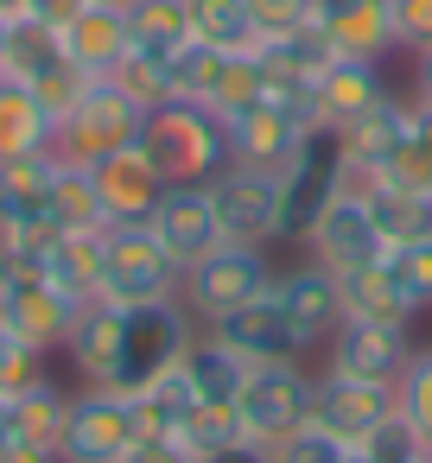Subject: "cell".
I'll use <instances>...</instances> for the list:
<instances>
[{"mask_svg":"<svg viewBox=\"0 0 432 463\" xmlns=\"http://www.w3.org/2000/svg\"><path fill=\"white\" fill-rule=\"evenodd\" d=\"M140 146L147 159L159 165L166 184H210L235 165V146H229V121L204 102H166V109H147V128H140Z\"/></svg>","mask_w":432,"mask_h":463,"instance_id":"cell-1","label":"cell"},{"mask_svg":"<svg viewBox=\"0 0 432 463\" xmlns=\"http://www.w3.org/2000/svg\"><path fill=\"white\" fill-rule=\"evenodd\" d=\"M274 178H280V241H305V235H312V222L331 210V197H337V191H343V178H350L343 134H337L331 121L305 128V134H299V146H293V159H286Z\"/></svg>","mask_w":432,"mask_h":463,"instance_id":"cell-2","label":"cell"},{"mask_svg":"<svg viewBox=\"0 0 432 463\" xmlns=\"http://www.w3.org/2000/svg\"><path fill=\"white\" fill-rule=\"evenodd\" d=\"M197 336V317L185 311V298H153L134 305L121 317V362H115V393H147L153 381H166L185 349Z\"/></svg>","mask_w":432,"mask_h":463,"instance_id":"cell-3","label":"cell"},{"mask_svg":"<svg viewBox=\"0 0 432 463\" xmlns=\"http://www.w3.org/2000/svg\"><path fill=\"white\" fill-rule=\"evenodd\" d=\"M185 292V267L159 248V235L147 222H115L102 229V292L109 305L134 311V305H153V298H178Z\"/></svg>","mask_w":432,"mask_h":463,"instance_id":"cell-4","label":"cell"},{"mask_svg":"<svg viewBox=\"0 0 432 463\" xmlns=\"http://www.w3.org/2000/svg\"><path fill=\"white\" fill-rule=\"evenodd\" d=\"M140 128H147V109H140L134 96H121L109 77H96V83L77 96V109L58 115L52 153H58L64 165H96V159L121 153V146H134Z\"/></svg>","mask_w":432,"mask_h":463,"instance_id":"cell-5","label":"cell"},{"mask_svg":"<svg viewBox=\"0 0 432 463\" xmlns=\"http://www.w3.org/2000/svg\"><path fill=\"white\" fill-rule=\"evenodd\" d=\"M261 292H274V260H267V248L216 241L204 260L185 267V292H178V298H185V311H191L197 330H204V324L242 311V305L261 298Z\"/></svg>","mask_w":432,"mask_h":463,"instance_id":"cell-6","label":"cell"},{"mask_svg":"<svg viewBox=\"0 0 432 463\" xmlns=\"http://www.w3.org/2000/svg\"><path fill=\"white\" fill-rule=\"evenodd\" d=\"M318 128V102L312 90H267L261 102H248L242 115H229V146H235V165H261V172H280L299 146V134Z\"/></svg>","mask_w":432,"mask_h":463,"instance_id":"cell-7","label":"cell"},{"mask_svg":"<svg viewBox=\"0 0 432 463\" xmlns=\"http://www.w3.org/2000/svg\"><path fill=\"white\" fill-rule=\"evenodd\" d=\"M235 419L248 444H280L312 419V374L305 362H254L242 393H235Z\"/></svg>","mask_w":432,"mask_h":463,"instance_id":"cell-8","label":"cell"},{"mask_svg":"<svg viewBox=\"0 0 432 463\" xmlns=\"http://www.w3.org/2000/svg\"><path fill=\"white\" fill-rule=\"evenodd\" d=\"M140 425H134V393L115 387H77L71 393V419H64V444L58 463H121L134 450Z\"/></svg>","mask_w":432,"mask_h":463,"instance_id":"cell-9","label":"cell"},{"mask_svg":"<svg viewBox=\"0 0 432 463\" xmlns=\"http://www.w3.org/2000/svg\"><path fill=\"white\" fill-rule=\"evenodd\" d=\"M299 248H305L318 267H331V273H350V267L388 260V235H381V222H375V210H369V191L343 184V191L331 197V210L312 222V235H305Z\"/></svg>","mask_w":432,"mask_h":463,"instance_id":"cell-10","label":"cell"},{"mask_svg":"<svg viewBox=\"0 0 432 463\" xmlns=\"http://www.w3.org/2000/svg\"><path fill=\"white\" fill-rule=\"evenodd\" d=\"M388 419H394V387H381V381H350V374H337V368L312 374V419H305L312 431H324V438L362 450L369 431L388 425Z\"/></svg>","mask_w":432,"mask_h":463,"instance_id":"cell-11","label":"cell"},{"mask_svg":"<svg viewBox=\"0 0 432 463\" xmlns=\"http://www.w3.org/2000/svg\"><path fill=\"white\" fill-rule=\"evenodd\" d=\"M216 197V229L223 241L242 248H274L280 241V178L261 165H229L223 178H210Z\"/></svg>","mask_w":432,"mask_h":463,"instance_id":"cell-12","label":"cell"},{"mask_svg":"<svg viewBox=\"0 0 432 463\" xmlns=\"http://www.w3.org/2000/svg\"><path fill=\"white\" fill-rule=\"evenodd\" d=\"M77 298H64L45 273H0V330L33 343L39 355H58L71 336Z\"/></svg>","mask_w":432,"mask_h":463,"instance_id":"cell-13","label":"cell"},{"mask_svg":"<svg viewBox=\"0 0 432 463\" xmlns=\"http://www.w3.org/2000/svg\"><path fill=\"white\" fill-rule=\"evenodd\" d=\"M147 229L159 235V248H166L178 267L204 260V254L223 241L210 184H166V191H159V203H153V216H147Z\"/></svg>","mask_w":432,"mask_h":463,"instance_id":"cell-14","label":"cell"},{"mask_svg":"<svg viewBox=\"0 0 432 463\" xmlns=\"http://www.w3.org/2000/svg\"><path fill=\"white\" fill-rule=\"evenodd\" d=\"M324 349H331V368H337V374L394 387V381H400V368H407V355H413V336H407V324L343 317V324H337V336H331Z\"/></svg>","mask_w":432,"mask_h":463,"instance_id":"cell-15","label":"cell"},{"mask_svg":"<svg viewBox=\"0 0 432 463\" xmlns=\"http://www.w3.org/2000/svg\"><path fill=\"white\" fill-rule=\"evenodd\" d=\"M274 298H280V311H286V324L299 330V343H305V349L331 343V336H337V324H343V286H337V273H331V267H318V260L274 273Z\"/></svg>","mask_w":432,"mask_h":463,"instance_id":"cell-16","label":"cell"},{"mask_svg":"<svg viewBox=\"0 0 432 463\" xmlns=\"http://www.w3.org/2000/svg\"><path fill=\"white\" fill-rule=\"evenodd\" d=\"M90 178H96V197H102L109 229H115V222H147L153 203H159V191H166V178H159V165L147 159L140 140L121 146V153H109V159H96Z\"/></svg>","mask_w":432,"mask_h":463,"instance_id":"cell-17","label":"cell"},{"mask_svg":"<svg viewBox=\"0 0 432 463\" xmlns=\"http://www.w3.org/2000/svg\"><path fill=\"white\" fill-rule=\"evenodd\" d=\"M204 330L223 336L248 368H254V362H299V355H305V343H299V330L286 324V311H280L274 292L248 298L242 311H229V317H216V324H204Z\"/></svg>","mask_w":432,"mask_h":463,"instance_id":"cell-18","label":"cell"},{"mask_svg":"<svg viewBox=\"0 0 432 463\" xmlns=\"http://www.w3.org/2000/svg\"><path fill=\"white\" fill-rule=\"evenodd\" d=\"M318 33L337 58H394V0H318Z\"/></svg>","mask_w":432,"mask_h":463,"instance_id":"cell-19","label":"cell"},{"mask_svg":"<svg viewBox=\"0 0 432 463\" xmlns=\"http://www.w3.org/2000/svg\"><path fill=\"white\" fill-rule=\"evenodd\" d=\"M121 305H109V298H90V305H77V317H71V336H64V362L77 368V381L83 387H115V362H121Z\"/></svg>","mask_w":432,"mask_h":463,"instance_id":"cell-20","label":"cell"},{"mask_svg":"<svg viewBox=\"0 0 432 463\" xmlns=\"http://www.w3.org/2000/svg\"><path fill=\"white\" fill-rule=\"evenodd\" d=\"M394 90H388V77H381V64H369V58H337L318 83H312V102H318V121H331V128H350L356 115H369V109H381Z\"/></svg>","mask_w":432,"mask_h":463,"instance_id":"cell-21","label":"cell"},{"mask_svg":"<svg viewBox=\"0 0 432 463\" xmlns=\"http://www.w3.org/2000/svg\"><path fill=\"white\" fill-rule=\"evenodd\" d=\"M134 52V33H128V7H83L71 26H64V58L90 77H115V64Z\"/></svg>","mask_w":432,"mask_h":463,"instance_id":"cell-22","label":"cell"},{"mask_svg":"<svg viewBox=\"0 0 432 463\" xmlns=\"http://www.w3.org/2000/svg\"><path fill=\"white\" fill-rule=\"evenodd\" d=\"M52 178H58V153L0 159V235H7V229H33V222H45Z\"/></svg>","mask_w":432,"mask_h":463,"instance_id":"cell-23","label":"cell"},{"mask_svg":"<svg viewBox=\"0 0 432 463\" xmlns=\"http://www.w3.org/2000/svg\"><path fill=\"white\" fill-rule=\"evenodd\" d=\"M64 419H71V393L45 374L39 387H26V393H14L7 406H0V425H7V438H20V444H33V450H45V457H58V444H64Z\"/></svg>","mask_w":432,"mask_h":463,"instance_id":"cell-24","label":"cell"},{"mask_svg":"<svg viewBox=\"0 0 432 463\" xmlns=\"http://www.w3.org/2000/svg\"><path fill=\"white\" fill-rule=\"evenodd\" d=\"M178 374H185V387H191L197 406H235V393H242V381H248V362H242L223 336L197 330L191 349H185V362H178Z\"/></svg>","mask_w":432,"mask_h":463,"instance_id":"cell-25","label":"cell"},{"mask_svg":"<svg viewBox=\"0 0 432 463\" xmlns=\"http://www.w3.org/2000/svg\"><path fill=\"white\" fill-rule=\"evenodd\" d=\"M350 178H381L394 191H413V197H432V102L413 96L407 109V128L394 140V153L375 165V172H350Z\"/></svg>","mask_w":432,"mask_h":463,"instance_id":"cell-26","label":"cell"},{"mask_svg":"<svg viewBox=\"0 0 432 463\" xmlns=\"http://www.w3.org/2000/svg\"><path fill=\"white\" fill-rule=\"evenodd\" d=\"M58 64H71L64 58V33L58 26H45V20H7V45H0V77H14V83H26V90H39Z\"/></svg>","mask_w":432,"mask_h":463,"instance_id":"cell-27","label":"cell"},{"mask_svg":"<svg viewBox=\"0 0 432 463\" xmlns=\"http://www.w3.org/2000/svg\"><path fill=\"white\" fill-rule=\"evenodd\" d=\"M254 52H261L267 90H312V83L337 64V52H331V39H324L318 26H305V33H293V39H267V45H254Z\"/></svg>","mask_w":432,"mask_h":463,"instance_id":"cell-28","label":"cell"},{"mask_svg":"<svg viewBox=\"0 0 432 463\" xmlns=\"http://www.w3.org/2000/svg\"><path fill=\"white\" fill-rule=\"evenodd\" d=\"M52 134H58V121H52V109L26 90V83H14V77H0V159H26V153H52Z\"/></svg>","mask_w":432,"mask_h":463,"instance_id":"cell-29","label":"cell"},{"mask_svg":"<svg viewBox=\"0 0 432 463\" xmlns=\"http://www.w3.org/2000/svg\"><path fill=\"white\" fill-rule=\"evenodd\" d=\"M45 222H52L58 235H90V229H109V216H102V197H96V178H90V165H64V159H58V178H52Z\"/></svg>","mask_w":432,"mask_h":463,"instance_id":"cell-30","label":"cell"},{"mask_svg":"<svg viewBox=\"0 0 432 463\" xmlns=\"http://www.w3.org/2000/svg\"><path fill=\"white\" fill-rule=\"evenodd\" d=\"M45 279H52L64 298L90 305V298L102 292V229H90V235H58V241H52V260H45Z\"/></svg>","mask_w":432,"mask_h":463,"instance_id":"cell-31","label":"cell"},{"mask_svg":"<svg viewBox=\"0 0 432 463\" xmlns=\"http://www.w3.org/2000/svg\"><path fill=\"white\" fill-rule=\"evenodd\" d=\"M337 286H343V317H369V324H413L407 298L394 292V273H388V260L350 267V273H337Z\"/></svg>","mask_w":432,"mask_h":463,"instance_id":"cell-32","label":"cell"},{"mask_svg":"<svg viewBox=\"0 0 432 463\" xmlns=\"http://www.w3.org/2000/svg\"><path fill=\"white\" fill-rule=\"evenodd\" d=\"M134 52L147 58H178L191 45V0H134L128 7Z\"/></svg>","mask_w":432,"mask_h":463,"instance_id":"cell-33","label":"cell"},{"mask_svg":"<svg viewBox=\"0 0 432 463\" xmlns=\"http://www.w3.org/2000/svg\"><path fill=\"white\" fill-rule=\"evenodd\" d=\"M407 109H413V102L388 96L381 109L356 115L350 128H337V134H343V159H350V172H375V165L394 153V140H400V128H407Z\"/></svg>","mask_w":432,"mask_h":463,"instance_id":"cell-34","label":"cell"},{"mask_svg":"<svg viewBox=\"0 0 432 463\" xmlns=\"http://www.w3.org/2000/svg\"><path fill=\"white\" fill-rule=\"evenodd\" d=\"M343 184L369 191V210H375V222H381L388 248H400V241H419V235H432V197L394 191V184H381V178H343Z\"/></svg>","mask_w":432,"mask_h":463,"instance_id":"cell-35","label":"cell"},{"mask_svg":"<svg viewBox=\"0 0 432 463\" xmlns=\"http://www.w3.org/2000/svg\"><path fill=\"white\" fill-rule=\"evenodd\" d=\"M191 45L210 52H254V26L242 0H191Z\"/></svg>","mask_w":432,"mask_h":463,"instance_id":"cell-36","label":"cell"},{"mask_svg":"<svg viewBox=\"0 0 432 463\" xmlns=\"http://www.w3.org/2000/svg\"><path fill=\"white\" fill-rule=\"evenodd\" d=\"M261 96H267L261 52H229V58L216 64V83H210V102H204V109H216V115L229 121V115H242V109L261 102Z\"/></svg>","mask_w":432,"mask_h":463,"instance_id":"cell-37","label":"cell"},{"mask_svg":"<svg viewBox=\"0 0 432 463\" xmlns=\"http://www.w3.org/2000/svg\"><path fill=\"white\" fill-rule=\"evenodd\" d=\"M394 412L419 431V444L432 450V343H413L400 381H394Z\"/></svg>","mask_w":432,"mask_h":463,"instance_id":"cell-38","label":"cell"},{"mask_svg":"<svg viewBox=\"0 0 432 463\" xmlns=\"http://www.w3.org/2000/svg\"><path fill=\"white\" fill-rule=\"evenodd\" d=\"M388 273H394V292L407 298V311H413V317H419V311H432V235L388 248Z\"/></svg>","mask_w":432,"mask_h":463,"instance_id":"cell-39","label":"cell"},{"mask_svg":"<svg viewBox=\"0 0 432 463\" xmlns=\"http://www.w3.org/2000/svg\"><path fill=\"white\" fill-rule=\"evenodd\" d=\"M121 96H134L140 109H166L172 102V58H147V52H128L109 77Z\"/></svg>","mask_w":432,"mask_h":463,"instance_id":"cell-40","label":"cell"},{"mask_svg":"<svg viewBox=\"0 0 432 463\" xmlns=\"http://www.w3.org/2000/svg\"><path fill=\"white\" fill-rule=\"evenodd\" d=\"M178 444H185L191 457H210V450H223V444H242L235 406H191L185 425H178Z\"/></svg>","mask_w":432,"mask_h":463,"instance_id":"cell-41","label":"cell"},{"mask_svg":"<svg viewBox=\"0 0 432 463\" xmlns=\"http://www.w3.org/2000/svg\"><path fill=\"white\" fill-rule=\"evenodd\" d=\"M242 7H248V26H254V45L318 26V0H242Z\"/></svg>","mask_w":432,"mask_h":463,"instance_id":"cell-42","label":"cell"},{"mask_svg":"<svg viewBox=\"0 0 432 463\" xmlns=\"http://www.w3.org/2000/svg\"><path fill=\"white\" fill-rule=\"evenodd\" d=\"M229 52H210V45H185L172 58V102H210V83H216V64Z\"/></svg>","mask_w":432,"mask_h":463,"instance_id":"cell-43","label":"cell"},{"mask_svg":"<svg viewBox=\"0 0 432 463\" xmlns=\"http://www.w3.org/2000/svg\"><path fill=\"white\" fill-rule=\"evenodd\" d=\"M39 381H45V355L0 330V406H7L14 393H26V387H39Z\"/></svg>","mask_w":432,"mask_h":463,"instance_id":"cell-44","label":"cell"},{"mask_svg":"<svg viewBox=\"0 0 432 463\" xmlns=\"http://www.w3.org/2000/svg\"><path fill=\"white\" fill-rule=\"evenodd\" d=\"M362 457H369V463H426V444H419V431L394 412L388 425H375V431H369Z\"/></svg>","mask_w":432,"mask_h":463,"instance_id":"cell-45","label":"cell"},{"mask_svg":"<svg viewBox=\"0 0 432 463\" xmlns=\"http://www.w3.org/2000/svg\"><path fill=\"white\" fill-rule=\"evenodd\" d=\"M267 463H350V444H337V438H324V431L299 425L293 438L267 444Z\"/></svg>","mask_w":432,"mask_h":463,"instance_id":"cell-46","label":"cell"},{"mask_svg":"<svg viewBox=\"0 0 432 463\" xmlns=\"http://www.w3.org/2000/svg\"><path fill=\"white\" fill-rule=\"evenodd\" d=\"M394 45L407 58L432 52V0H394Z\"/></svg>","mask_w":432,"mask_h":463,"instance_id":"cell-47","label":"cell"},{"mask_svg":"<svg viewBox=\"0 0 432 463\" xmlns=\"http://www.w3.org/2000/svg\"><path fill=\"white\" fill-rule=\"evenodd\" d=\"M121 463H191V450L178 438H134V450Z\"/></svg>","mask_w":432,"mask_h":463,"instance_id":"cell-48","label":"cell"},{"mask_svg":"<svg viewBox=\"0 0 432 463\" xmlns=\"http://www.w3.org/2000/svg\"><path fill=\"white\" fill-rule=\"evenodd\" d=\"M83 7H90V0H33V20H45V26H58V33H64Z\"/></svg>","mask_w":432,"mask_h":463,"instance_id":"cell-49","label":"cell"},{"mask_svg":"<svg viewBox=\"0 0 432 463\" xmlns=\"http://www.w3.org/2000/svg\"><path fill=\"white\" fill-rule=\"evenodd\" d=\"M191 463H267V444H223V450H210V457H191Z\"/></svg>","mask_w":432,"mask_h":463,"instance_id":"cell-50","label":"cell"},{"mask_svg":"<svg viewBox=\"0 0 432 463\" xmlns=\"http://www.w3.org/2000/svg\"><path fill=\"white\" fill-rule=\"evenodd\" d=\"M0 463H58V457H45V450L20 444V438H0Z\"/></svg>","mask_w":432,"mask_h":463,"instance_id":"cell-51","label":"cell"},{"mask_svg":"<svg viewBox=\"0 0 432 463\" xmlns=\"http://www.w3.org/2000/svg\"><path fill=\"white\" fill-rule=\"evenodd\" d=\"M413 96H419V102H432V52H419V58H413Z\"/></svg>","mask_w":432,"mask_h":463,"instance_id":"cell-52","label":"cell"},{"mask_svg":"<svg viewBox=\"0 0 432 463\" xmlns=\"http://www.w3.org/2000/svg\"><path fill=\"white\" fill-rule=\"evenodd\" d=\"M33 14V0H0V20H26Z\"/></svg>","mask_w":432,"mask_h":463,"instance_id":"cell-53","label":"cell"},{"mask_svg":"<svg viewBox=\"0 0 432 463\" xmlns=\"http://www.w3.org/2000/svg\"><path fill=\"white\" fill-rule=\"evenodd\" d=\"M90 7H134V0H90Z\"/></svg>","mask_w":432,"mask_h":463,"instance_id":"cell-54","label":"cell"},{"mask_svg":"<svg viewBox=\"0 0 432 463\" xmlns=\"http://www.w3.org/2000/svg\"><path fill=\"white\" fill-rule=\"evenodd\" d=\"M426 463H432V450H426Z\"/></svg>","mask_w":432,"mask_h":463,"instance_id":"cell-55","label":"cell"}]
</instances>
